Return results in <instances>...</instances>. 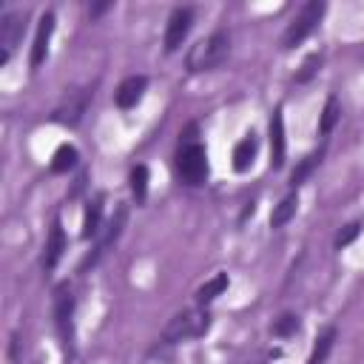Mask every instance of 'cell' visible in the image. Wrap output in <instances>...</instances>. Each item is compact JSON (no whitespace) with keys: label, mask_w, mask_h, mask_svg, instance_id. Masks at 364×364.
Instances as JSON below:
<instances>
[{"label":"cell","mask_w":364,"mask_h":364,"mask_svg":"<svg viewBox=\"0 0 364 364\" xmlns=\"http://www.w3.org/2000/svg\"><path fill=\"white\" fill-rule=\"evenodd\" d=\"M228 54H230V34L219 28V31H213L210 37L199 40V43L188 51L185 65H188L191 74L213 71V68H219V65L228 60Z\"/></svg>","instance_id":"cell-1"},{"label":"cell","mask_w":364,"mask_h":364,"mask_svg":"<svg viewBox=\"0 0 364 364\" xmlns=\"http://www.w3.org/2000/svg\"><path fill=\"white\" fill-rule=\"evenodd\" d=\"M210 330V313L202 307H191L176 313L168 327L162 330V341L165 344H176V341H191V338H202Z\"/></svg>","instance_id":"cell-2"},{"label":"cell","mask_w":364,"mask_h":364,"mask_svg":"<svg viewBox=\"0 0 364 364\" xmlns=\"http://www.w3.org/2000/svg\"><path fill=\"white\" fill-rule=\"evenodd\" d=\"M176 173L191 188L205 185V179L210 173V165H208V151H205L202 142L179 145V151H176Z\"/></svg>","instance_id":"cell-3"},{"label":"cell","mask_w":364,"mask_h":364,"mask_svg":"<svg viewBox=\"0 0 364 364\" xmlns=\"http://www.w3.org/2000/svg\"><path fill=\"white\" fill-rule=\"evenodd\" d=\"M324 11H327V3H324V0H310V3H304L301 11L293 17V23L284 28V34H282V48L290 51V48L301 46V43L316 31V26L321 23Z\"/></svg>","instance_id":"cell-4"},{"label":"cell","mask_w":364,"mask_h":364,"mask_svg":"<svg viewBox=\"0 0 364 364\" xmlns=\"http://www.w3.org/2000/svg\"><path fill=\"white\" fill-rule=\"evenodd\" d=\"M125 222H128V208L125 205H117V210H114V216L108 219V225H105V230L97 236V245H94V250L82 259V264H80V270H85V267H94L102 256H105V250L122 236V228H125Z\"/></svg>","instance_id":"cell-5"},{"label":"cell","mask_w":364,"mask_h":364,"mask_svg":"<svg viewBox=\"0 0 364 364\" xmlns=\"http://www.w3.org/2000/svg\"><path fill=\"white\" fill-rule=\"evenodd\" d=\"M54 324H57V333L63 338V347L71 350V341H74V296H71L68 284H60L57 293H54Z\"/></svg>","instance_id":"cell-6"},{"label":"cell","mask_w":364,"mask_h":364,"mask_svg":"<svg viewBox=\"0 0 364 364\" xmlns=\"http://www.w3.org/2000/svg\"><path fill=\"white\" fill-rule=\"evenodd\" d=\"M91 97L94 91L85 85V88H77V91H68V97L51 111V122H60V125H77L82 119V114L88 111L91 105Z\"/></svg>","instance_id":"cell-7"},{"label":"cell","mask_w":364,"mask_h":364,"mask_svg":"<svg viewBox=\"0 0 364 364\" xmlns=\"http://www.w3.org/2000/svg\"><path fill=\"white\" fill-rule=\"evenodd\" d=\"M191 26H193V9H191V6H176V9L171 11V17H168V26H165V40H162L168 54L179 51V46L185 43V37H188Z\"/></svg>","instance_id":"cell-8"},{"label":"cell","mask_w":364,"mask_h":364,"mask_svg":"<svg viewBox=\"0 0 364 364\" xmlns=\"http://www.w3.org/2000/svg\"><path fill=\"white\" fill-rule=\"evenodd\" d=\"M54 26H57V17L54 11H43L40 23H37V34H34V46H31V68H40L48 57V43H51V34H54Z\"/></svg>","instance_id":"cell-9"},{"label":"cell","mask_w":364,"mask_h":364,"mask_svg":"<svg viewBox=\"0 0 364 364\" xmlns=\"http://www.w3.org/2000/svg\"><path fill=\"white\" fill-rule=\"evenodd\" d=\"M145 88H148V77H142V74L125 77V80L119 82V88L114 91V102H117L122 111H128V108H134V105L142 100Z\"/></svg>","instance_id":"cell-10"},{"label":"cell","mask_w":364,"mask_h":364,"mask_svg":"<svg viewBox=\"0 0 364 364\" xmlns=\"http://www.w3.org/2000/svg\"><path fill=\"white\" fill-rule=\"evenodd\" d=\"M65 247H68V239H65L63 222L54 219V225H51V230H48V239H46V250H43V267H46V270H54V267L60 264Z\"/></svg>","instance_id":"cell-11"},{"label":"cell","mask_w":364,"mask_h":364,"mask_svg":"<svg viewBox=\"0 0 364 364\" xmlns=\"http://www.w3.org/2000/svg\"><path fill=\"white\" fill-rule=\"evenodd\" d=\"M26 31V14L23 11H6L3 20H0V43H3V51H14V46L20 43Z\"/></svg>","instance_id":"cell-12"},{"label":"cell","mask_w":364,"mask_h":364,"mask_svg":"<svg viewBox=\"0 0 364 364\" xmlns=\"http://www.w3.org/2000/svg\"><path fill=\"white\" fill-rule=\"evenodd\" d=\"M284 154H287V142H284V117L282 108L273 111L270 117V168H282L284 165Z\"/></svg>","instance_id":"cell-13"},{"label":"cell","mask_w":364,"mask_h":364,"mask_svg":"<svg viewBox=\"0 0 364 364\" xmlns=\"http://www.w3.org/2000/svg\"><path fill=\"white\" fill-rule=\"evenodd\" d=\"M256 151H259V139L256 134L250 131L247 136H242L233 148V171L236 173H247L253 168V159H256Z\"/></svg>","instance_id":"cell-14"},{"label":"cell","mask_w":364,"mask_h":364,"mask_svg":"<svg viewBox=\"0 0 364 364\" xmlns=\"http://www.w3.org/2000/svg\"><path fill=\"white\" fill-rule=\"evenodd\" d=\"M102 205H105V196L102 193H97L91 202H88V208H85V216H82V239H97L100 233H102Z\"/></svg>","instance_id":"cell-15"},{"label":"cell","mask_w":364,"mask_h":364,"mask_svg":"<svg viewBox=\"0 0 364 364\" xmlns=\"http://www.w3.org/2000/svg\"><path fill=\"white\" fill-rule=\"evenodd\" d=\"M296 210H299V193L293 191V193H287V196L273 208V213H270V228H273V230L284 228V225L296 216Z\"/></svg>","instance_id":"cell-16"},{"label":"cell","mask_w":364,"mask_h":364,"mask_svg":"<svg viewBox=\"0 0 364 364\" xmlns=\"http://www.w3.org/2000/svg\"><path fill=\"white\" fill-rule=\"evenodd\" d=\"M336 338H338V330H336L333 324H330V327H324V330L318 333L316 344H313V353H310L307 364H324V361H327V355H330V350H333V344H336Z\"/></svg>","instance_id":"cell-17"},{"label":"cell","mask_w":364,"mask_h":364,"mask_svg":"<svg viewBox=\"0 0 364 364\" xmlns=\"http://www.w3.org/2000/svg\"><path fill=\"white\" fill-rule=\"evenodd\" d=\"M77 162H80V151L74 145L63 142L51 156V173H68L71 168H77Z\"/></svg>","instance_id":"cell-18"},{"label":"cell","mask_w":364,"mask_h":364,"mask_svg":"<svg viewBox=\"0 0 364 364\" xmlns=\"http://www.w3.org/2000/svg\"><path fill=\"white\" fill-rule=\"evenodd\" d=\"M338 119H341V102H338L336 94H330L327 102H324V108H321V117H318V134L327 136V134L336 128Z\"/></svg>","instance_id":"cell-19"},{"label":"cell","mask_w":364,"mask_h":364,"mask_svg":"<svg viewBox=\"0 0 364 364\" xmlns=\"http://www.w3.org/2000/svg\"><path fill=\"white\" fill-rule=\"evenodd\" d=\"M228 284H230L228 273H216L213 279H208V282L196 290V301H199V304H210L216 296H222V293L228 290Z\"/></svg>","instance_id":"cell-20"},{"label":"cell","mask_w":364,"mask_h":364,"mask_svg":"<svg viewBox=\"0 0 364 364\" xmlns=\"http://www.w3.org/2000/svg\"><path fill=\"white\" fill-rule=\"evenodd\" d=\"M321 156H324V148H318V151L307 154V156L293 168V173H290V185H293V188H299V185H301V182H304V179H307V176L321 165Z\"/></svg>","instance_id":"cell-21"},{"label":"cell","mask_w":364,"mask_h":364,"mask_svg":"<svg viewBox=\"0 0 364 364\" xmlns=\"http://www.w3.org/2000/svg\"><path fill=\"white\" fill-rule=\"evenodd\" d=\"M131 193H134L136 205H145V199H148V168L145 165L131 168Z\"/></svg>","instance_id":"cell-22"},{"label":"cell","mask_w":364,"mask_h":364,"mask_svg":"<svg viewBox=\"0 0 364 364\" xmlns=\"http://www.w3.org/2000/svg\"><path fill=\"white\" fill-rule=\"evenodd\" d=\"M299 327H301V321H299L296 313H282V316L273 321V336H279V338H290V336L299 333Z\"/></svg>","instance_id":"cell-23"},{"label":"cell","mask_w":364,"mask_h":364,"mask_svg":"<svg viewBox=\"0 0 364 364\" xmlns=\"http://www.w3.org/2000/svg\"><path fill=\"white\" fill-rule=\"evenodd\" d=\"M318 65H321V54L318 51H313V54H307L304 57V63H301V68L296 71V82H307V80H313V74L318 71Z\"/></svg>","instance_id":"cell-24"},{"label":"cell","mask_w":364,"mask_h":364,"mask_svg":"<svg viewBox=\"0 0 364 364\" xmlns=\"http://www.w3.org/2000/svg\"><path fill=\"white\" fill-rule=\"evenodd\" d=\"M358 233H361V222H350V225H344V228L336 233V247H338V250L347 247L350 242L358 239Z\"/></svg>","instance_id":"cell-25"},{"label":"cell","mask_w":364,"mask_h":364,"mask_svg":"<svg viewBox=\"0 0 364 364\" xmlns=\"http://www.w3.org/2000/svg\"><path fill=\"white\" fill-rule=\"evenodd\" d=\"M114 9V0H105V3H91L88 6V17L91 20H97V17H102L105 11H111Z\"/></svg>","instance_id":"cell-26"},{"label":"cell","mask_w":364,"mask_h":364,"mask_svg":"<svg viewBox=\"0 0 364 364\" xmlns=\"http://www.w3.org/2000/svg\"><path fill=\"white\" fill-rule=\"evenodd\" d=\"M256 213V202H247V208H245V213H242V222L247 219V216H253Z\"/></svg>","instance_id":"cell-27"}]
</instances>
